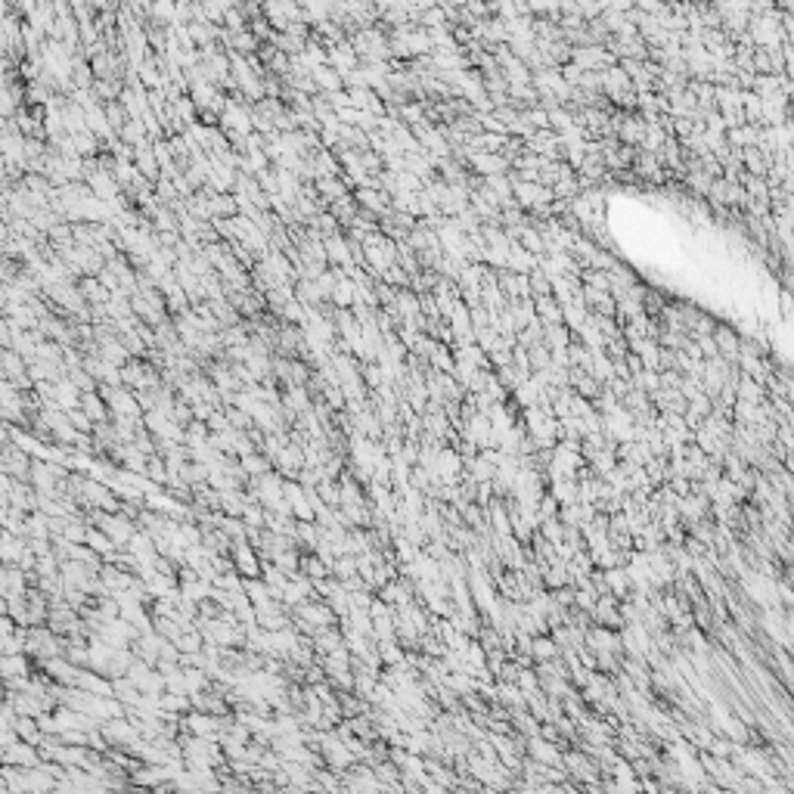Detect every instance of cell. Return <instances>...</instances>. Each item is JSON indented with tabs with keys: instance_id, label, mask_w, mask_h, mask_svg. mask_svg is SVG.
I'll return each mask as SVG.
<instances>
[{
	"instance_id": "cell-1",
	"label": "cell",
	"mask_w": 794,
	"mask_h": 794,
	"mask_svg": "<svg viewBox=\"0 0 794 794\" xmlns=\"http://www.w3.org/2000/svg\"><path fill=\"white\" fill-rule=\"evenodd\" d=\"M351 252H354V245L348 243V239L341 236V233H336V236L326 239V255H329V261L336 264L338 270H341V267L351 270Z\"/></svg>"
},
{
	"instance_id": "cell-2",
	"label": "cell",
	"mask_w": 794,
	"mask_h": 794,
	"mask_svg": "<svg viewBox=\"0 0 794 794\" xmlns=\"http://www.w3.org/2000/svg\"><path fill=\"white\" fill-rule=\"evenodd\" d=\"M310 78H314L317 87H320V93H326V97H329V93L345 90V81H341V75H338L332 66H320V68H314V72H310Z\"/></svg>"
},
{
	"instance_id": "cell-3",
	"label": "cell",
	"mask_w": 794,
	"mask_h": 794,
	"mask_svg": "<svg viewBox=\"0 0 794 794\" xmlns=\"http://www.w3.org/2000/svg\"><path fill=\"white\" fill-rule=\"evenodd\" d=\"M81 410L87 413V416H90L97 425H106L109 407H106L103 401H99V394H97V391H90V394H84V397H81Z\"/></svg>"
},
{
	"instance_id": "cell-4",
	"label": "cell",
	"mask_w": 794,
	"mask_h": 794,
	"mask_svg": "<svg viewBox=\"0 0 794 794\" xmlns=\"http://www.w3.org/2000/svg\"><path fill=\"white\" fill-rule=\"evenodd\" d=\"M363 382H367L372 391H382V388H385V372H382V367H379V363H367V367H363Z\"/></svg>"
},
{
	"instance_id": "cell-5",
	"label": "cell",
	"mask_w": 794,
	"mask_h": 794,
	"mask_svg": "<svg viewBox=\"0 0 794 794\" xmlns=\"http://www.w3.org/2000/svg\"><path fill=\"white\" fill-rule=\"evenodd\" d=\"M236 565H239V571H243V574H258V562H255L252 549L243 546V543L236 546Z\"/></svg>"
},
{
	"instance_id": "cell-6",
	"label": "cell",
	"mask_w": 794,
	"mask_h": 794,
	"mask_svg": "<svg viewBox=\"0 0 794 794\" xmlns=\"http://www.w3.org/2000/svg\"><path fill=\"white\" fill-rule=\"evenodd\" d=\"M68 422H72L78 432H84V434H87V432H97V422H93V419H90L84 410H72V413H68Z\"/></svg>"
},
{
	"instance_id": "cell-7",
	"label": "cell",
	"mask_w": 794,
	"mask_h": 794,
	"mask_svg": "<svg viewBox=\"0 0 794 794\" xmlns=\"http://www.w3.org/2000/svg\"><path fill=\"white\" fill-rule=\"evenodd\" d=\"M4 673H6V676H10V680H13V676H16V673H28V664H25V658H16V655H6V658H4Z\"/></svg>"
},
{
	"instance_id": "cell-8",
	"label": "cell",
	"mask_w": 794,
	"mask_h": 794,
	"mask_svg": "<svg viewBox=\"0 0 794 794\" xmlns=\"http://www.w3.org/2000/svg\"><path fill=\"white\" fill-rule=\"evenodd\" d=\"M357 568H360V565H357L354 558H338V562H336V574H338V578H354Z\"/></svg>"
},
{
	"instance_id": "cell-9",
	"label": "cell",
	"mask_w": 794,
	"mask_h": 794,
	"mask_svg": "<svg viewBox=\"0 0 794 794\" xmlns=\"http://www.w3.org/2000/svg\"><path fill=\"white\" fill-rule=\"evenodd\" d=\"M190 726H193V733H212L217 723L212 717H190Z\"/></svg>"
},
{
	"instance_id": "cell-10",
	"label": "cell",
	"mask_w": 794,
	"mask_h": 794,
	"mask_svg": "<svg viewBox=\"0 0 794 794\" xmlns=\"http://www.w3.org/2000/svg\"><path fill=\"white\" fill-rule=\"evenodd\" d=\"M534 655L537 658H552V655H556V649H552L549 640H537L534 642Z\"/></svg>"
},
{
	"instance_id": "cell-11",
	"label": "cell",
	"mask_w": 794,
	"mask_h": 794,
	"mask_svg": "<svg viewBox=\"0 0 794 794\" xmlns=\"http://www.w3.org/2000/svg\"><path fill=\"white\" fill-rule=\"evenodd\" d=\"M245 525L258 527L261 525V509H245Z\"/></svg>"
}]
</instances>
